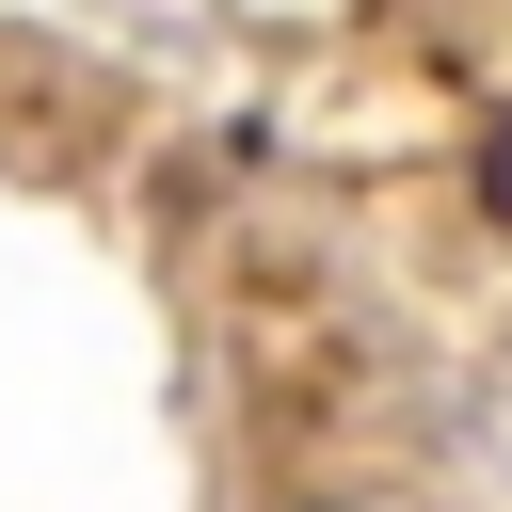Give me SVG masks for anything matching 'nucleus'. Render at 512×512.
Masks as SVG:
<instances>
[{
	"label": "nucleus",
	"instance_id": "obj_1",
	"mask_svg": "<svg viewBox=\"0 0 512 512\" xmlns=\"http://www.w3.org/2000/svg\"><path fill=\"white\" fill-rule=\"evenodd\" d=\"M464 208H480V224H496V240H512V112H496V128H480V144H464Z\"/></svg>",
	"mask_w": 512,
	"mask_h": 512
},
{
	"label": "nucleus",
	"instance_id": "obj_2",
	"mask_svg": "<svg viewBox=\"0 0 512 512\" xmlns=\"http://www.w3.org/2000/svg\"><path fill=\"white\" fill-rule=\"evenodd\" d=\"M320 512H336V496H320Z\"/></svg>",
	"mask_w": 512,
	"mask_h": 512
}]
</instances>
